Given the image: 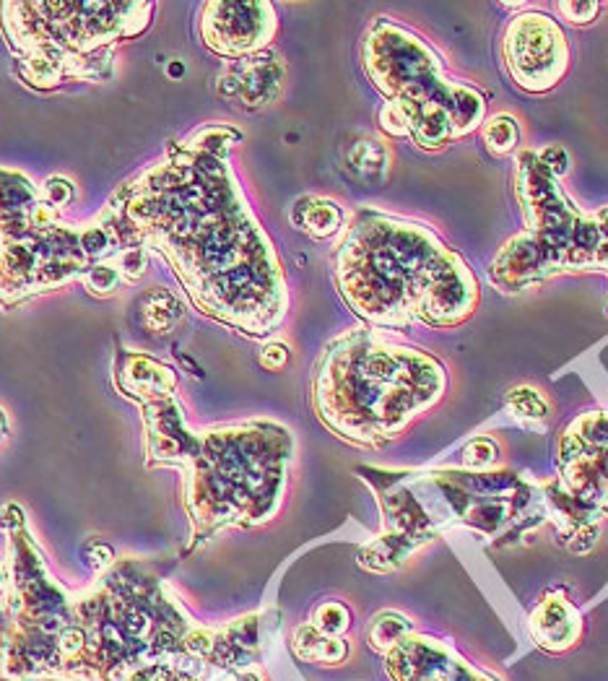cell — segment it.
<instances>
[{"mask_svg": "<svg viewBox=\"0 0 608 681\" xmlns=\"http://www.w3.org/2000/svg\"><path fill=\"white\" fill-rule=\"evenodd\" d=\"M21 526L0 590V681H203L214 642L167 586L127 565L68 594Z\"/></svg>", "mask_w": 608, "mask_h": 681, "instance_id": "cell-1", "label": "cell"}, {"mask_svg": "<svg viewBox=\"0 0 608 681\" xmlns=\"http://www.w3.org/2000/svg\"><path fill=\"white\" fill-rule=\"evenodd\" d=\"M569 50L559 27L540 13L517 17L507 32V65L515 84L546 92L567 71Z\"/></svg>", "mask_w": 608, "mask_h": 681, "instance_id": "cell-2", "label": "cell"}, {"mask_svg": "<svg viewBox=\"0 0 608 681\" xmlns=\"http://www.w3.org/2000/svg\"><path fill=\"white\" fill-rule=\"evenodd\" d=\"M268 6L255 3H216L208 6V19H203V34L206 42L214 50L224 52V55H235V52H245L258 48L262 42L260 37L270 32L268 19L258 17Z\"/></svg>", "mask_w": 608, "mask_h": 681, "instance_id": "cell-3", "label": "cell"}, {"mask_svg": "<svg viewBox=\"0 0 608 681\" xmlns=\"http://www.w3.org/2000/svg\"><path fill=\"white\" fill-rule=\"evenodd\" d=\"M295 648L302 658H310V661H341L347 656V648L341 646L338 640H326L320 634H315L312 630H299L295 638Z\"/></svg>", "mask_w": 608, "mask_h": 681, "instance_id": "cell-4", "label": "cell"}, {"mask_svg": "<svg viewBox=\"0 0 608 681\" xmlns=\"http://www.w3.org/2000/svg\"><path fill=\"white\" fill-rule=\"evenodd\" d=\"M299 224L315 237H328L341 224V211H338L336 204H328V200H310Z\"/></svg>", "mask_w": 608, "mask_h": 681, "instance_id": "cell-5", "label": "cell"}, {"mask_svg": "<svg viewBox=\"0 0 608 681\" xmlns=\"http://www.w3.org/2000/svg\"><path fill=\"white\" fill-rule=\"evenodd\" d=\"M517 123L509 115H497L484 125V144L494 156H505L517 144Z\"/></svg>", "mask_w": 608, "mask_h": 681, "instance_id": "cell-6", "label": "cell"}, {"mask_svg": "<svg viewBox=\"0 0 608 681\" xmlns=\"http://www.w3.org/2000/svg\"><path fill=\"white\" fill-rule=\"evenodd\" d=\"M507 406L509 411H515V416H528V419L546 416V403L536 391H533V388H517V391L509 393Z\"/></svg>", "mask_w": 608, "mask_h": 681, "instance_id": "cell-7", "label": "cell"}, {"mask_svg": "<svg viewBox=\"0 0 608 681\" xmlns=\"http://www.w3.org/2000/svg\"><path fill=\"white\" fill-rule=\"evenodd\" d=\"M315 625H318V630L328 632V634L343 632L349 627V613L343 606L326 603V606H320L318 613H315Z\"/></svg>", "mask_w": 608, "mask_h": 681, "instance_id": "cell-8", "label": "cell"}, {"mask_svg": "<svg viewBox=\"0 0 608 681\" xmlns=\"http://www.w3.org/2000/svg\"><path fill=\"white\" fill-rule=\"evenodd\" d=\"M559 11L565 13L567 21H573V24H590L592 19L598 17L600 3H588V0H569V3H559Z\"/></svg>", "mask_w": 608, "mask_h": 681, "instance_id": "cell-9", "label": "cell"}, {"mask_svg": "<svg viewBox=\"0 0 608 681\" xmlns=\"http://www.w3.org/2000/svg\"><path fill=\"white\" fill-rule=\"evenodd\" d=\"M540 159H544V164H549V169L557 172V175H565L569 169V156L561 146L544 148V152H540Z\"/></svg>", "mask_w": 608, "mask_h": 681, "instance_id": "cell-10", "label": "cell"}, {"mask_svg": "<svg viewBox=\"0 0 608 681\" xmlns=\"http://www.w3.org/2000/svg\"><path fill=\"white\" fill-rule=\"evenodd\" d=\"M287 347H281V343H274V347H268L266 351H262L260 362L262 367H268V370H281L284 364H287Z\"/></svg>", "mask_w": 608, "mask_h": 681, "instance_id": "cell-11", "label": "cell"}, {"mask_svg": "<svg viewBox=\"0 0 608 681\" xmlns=\"http://www.w3.org/2000/svg\"><path fill=\"white\" fill-rule=\"evenodd\" d=\"M6 430H9V426H6V416H3V411H0V440L6 437Z\"/></svg>", "mask_w": 608, "mask_h": 681, "instance_id": "cell-12", "label": "cell"}]
</instances>
